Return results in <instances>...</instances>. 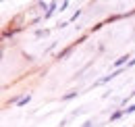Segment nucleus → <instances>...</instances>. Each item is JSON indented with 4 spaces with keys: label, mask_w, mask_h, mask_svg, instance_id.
<instances>
[{
    "label": "nucleus",
    "mask_w": 135,
    "mask_h": 127,
    "mask_svg": "<svg viewBox=\"0 0 135 127\" xmlns=\"http://www.w3.org/2000/svg\"><path fill=\"white\" fill-rule=\"evenodd\" d=\"M85 40H87V35H79V38H77V40H75L73 44H69V46H65L62 50H58V52L54 54V61H67L69 56L73 54V50H75L77 46H81Z\"/></svg>",
    "instance_id": "1"
},
{
    "label": "nucleus",
    "mask_w": 135,
    "mask_h": 127,
    "mask_svg": "<svg viewBox=\"0 0 135 127\" xmlns=\"http://www.w3.org/2000/svg\"><path fill=\"white\" fill-rule=\"evenodd\" d=\"M33 35L37 38V40H42V38H48V35H50V29H35Z\"/></svg>",
    "instance_id": "7"
},
{
    "label": "nucleus",
    "mask_w": 135,
    "mask_h": 127,
    "mask_svg": "<svg viewBox=\"0 0 135 127\" xmlns=\"http://www.w3.org/2000/svg\"><path fill=\"white\" fill-rule=\"evenodd\" d=\"M81 15H83V11H81V8H77V11H75V13L71 15V19H69V23H73V21H77V19H79Z\"/></svg>",
    "instance_id": "11"
},
{
    "label": "nucleus",
    "mask_w": 135,
    "mask_h": 127,
    "mask_svg": "<svg viewBox=\"0 0 135 127\" xmlns=\"http://www.w3.org/2000/svg\"><path fill=\"white\" fill-rule=\"evenodd\" d=\"M58 8H60V4H58V2H50V6H48V11H46V13L42 15V19H44V21H48V19H52V17H54V13H58Z\"/></svg>",
    "instance_id": "4"
},
{
    "label": "nucleus",
    "mask_w": 135,
    "mask_h": 127,
    "mask_svg": "<svg viewBox=\"0 0 135 127\" xmlns=\"http://www.w3.org/2000/svg\"><path fill=\"white\" fill-rule=\"evenodd\" d=\"M129 17H135V8L131 11H123V13H112L104 19V23H114V21H120V19H129Z\"/></svg>",
    "instance_id": "3"
},
{
    "label": "nucleus",
    "mask_w": 135,
    "mask_h": 127,
    "mask_svg": "<svg viewBox=\"0 0 135 127\" xmlns=\"http://www.w3.org/2000/svg\"><path fill=\"white\" fill-rule=\"evenodd\" d=\"M104 25H106L104 21H102V23H96V25H91V27H89V33H96V31H100V29L104 27Z\"/></svg>",
    "instance_id": "12"
},
{
    "label": "nucleus",
    "mask_w": 135,
    "mask_h": 127,
    "mask_svg": "<svg viewBox=\"0 0 135 127\" xmlns=\"http://www.w3.org/2000/svg\"><path fill=\"white\" fill-rule=\"evenodd\" d=\"M123 117H125V111H123L120 106H117L114 111L110 112V117H108V121H110V123H114V121H118V119H123Z\"/></svg>",
    "instance_id": "5"
},
{
    "label": "nucleus",
    "mask_w": 135,
    "mask_h": 127,
    "mask_svg": "<svg viewBox=\"0 0 135 127\" xmlns=\"http://www.w3.org/2000/svg\"><path fill=\"white\" fill-rule=\"evenodd\" d=\"M29 102H31V94H25L23 98H21V100H19L17 108H23V106H25V104H29Z\"/></svg>",
    "instance_id": "8"
},
{
    "label": "nucleus",
    "mask_w": 135,
    "mask_h": 127,
    "mask_svg": "<svg viewBox=\"0 0 135 127\" xmlns=\"http://www.w3.org/2000/svg\"><path fill=\"white\" fill-rule=\"evenodd\" d=\"M69 25H71L69 21H58V23H56V29H67Z\"/></svg>",
    "instance_id": "14"
},
{
    "label": "nucleus",
    "mask_w": 135,
    "mask_h": 127,
    "mask_svg": "<svg viewBox=\"0 0 135 127\" xmlns=\"http://www.w3.org/2000/svg\"><path fill=\"white\" fill-rule=\"evenodd\" d=\"M69 8V0H65V2H60V8H58V13H65Z\"/></svg>",
    "instance_id": "16"
},
{
    "label": "nucleus",
    "mask_w": 135,
    "mask_h": 127,
    "mask_svg": "<svg viewBox=\"0 0 135 127\" xmlns=\"http://www.w3.org/2000/svg\"><path fill=\"white\" fill-rule=\"evenodd\" d=\"M85 108H75V111H71V115H69V119H73V117H77V115H83Z\"/></svg>",
    "instance_id": "13"
},
{
    "label": "nucleus",
    "mask_w": 135,
    "mask_h": 127,
    "mask_svg": "<svg viewBox=\"0 0 135 127\" xmlns=\"http://www.w3.org/2000/svg\"><path fill=\"white\" fill-rule=\"evenodd\" d=\"M133 67H135V56H133V58H131V61H129V65H127L125 69H133Z\"/></svg>",
    "instance_id": "17"
},
{
    "label": "nucleus",
    "mask_w": 135,
    "mask_h": 127,
    "mask_svg": "<svg viewBox=\"0 0 135 127\" xmlns=\"http://www.w3.org/2000/svg\"><path fill=\"white\" fill-rule=\"evenodd\" d=\"M79 96V90H69L67 94L60 96V102H69V100H73V98H77Z\"/></svg>",
    "instance_id": "6"
},
{
    "label": "nucleus",
    "mask_w": 135,
    "mask_h": 127,
    "mask_svg": "<svg viewBox=\"0 0 135 127\" xmlns=\"http://www.w3.org/2000/svg\"><path fill=\"white\" fill-rule=\"evenodd\" d=\"M123 111H125V117H129V115H135V102H133V104H127Z\"/></svg>",
    "instance_id": "10"
},
{
    "label": "nucleus",
    "mask_w": 135,
    "mask_h": 127,
    "mask_svg": "<svg viewBox=\"0 0 135 127\" xmlns=\"http://www.w3.org/2000/svg\"><path fill=\"white\" fill-rule=\"evenodd\" d=\"M79 127H96V121H94V119H87L83 125H79Z\"/></svg>",
    "instance_id": "15"
},
{
    "label": "nucleus",
    "mask_w": 135,
    "mask_h": 127,
    "mask_svg": "<svg viewBox=\"0 0 135 127\" xmlns=\"http://www.w3.org/2000/svg\"><path fill=\"white\" fill-rule=\"evenodd\" d=\"M21 29H23L21 25H11V27H4V29H2V46H6V42H8V40H13V38H15Z\"/></svg>",
    "instance_id": "2"
},
{
    "label": "nucleus",
    "mask_w": 135,
    "mask_h": 127,
    "mask_svg": "<svg viewBox=\"0 0 135 127\" xmlns=\"http://www.w3.org/2000/svg\"><path fill=\"white\" fill-rule=\"evenodd\" d=\"M21 98H23V96H21V94H13V96H11V98H8V102H6V104H8V106H11V104H15V106H17V104H19V100H21Z\"/></svg>",
    "instance_id": "9"
}]
</instances>
